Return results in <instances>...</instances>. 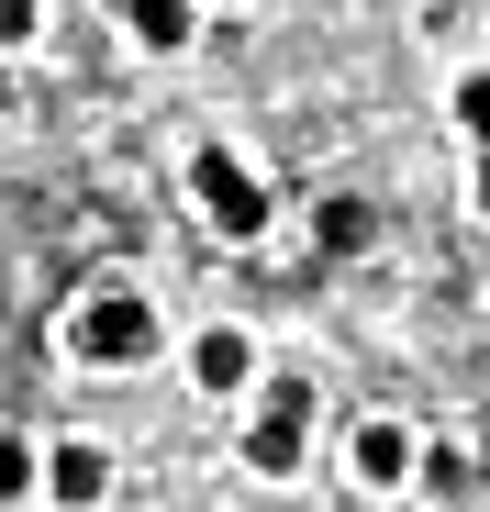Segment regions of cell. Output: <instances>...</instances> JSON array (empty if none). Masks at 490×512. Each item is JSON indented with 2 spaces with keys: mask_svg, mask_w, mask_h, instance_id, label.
I'll return each mask as SVG.
<instances>
[{
  "mask_svg": "<svg viewBox=\"0 0 490 512\" xmlns=\"http://www.w3.org/2000/svg\"><path fill=\"white\" fill-rule=\"evenodd\" d=\"M190 201H201V223H212V234H257V223H268V190H257V167H245V156H223V145L190 167Z\"/></svg>",
  "mask_w": 490,
  "mask_h": 512,
  "instance_id": "obj_1",
  "label": "cell"
},
{
  "mask_svg": "<svg viewBox=\"0 0 490 512\" xmlns=\"http://www.w3.org/2000/svg\"><path fill=\"white\" fill-rule=\"evenodd\" d=\"M301 446H312V390H301V379H279V390H268V412L245 423V457H257V479H290V468H301Z\"/></svg>",
  "mask_w": 490,
  "mask_h": 512,
  "instance_id": "obj_2",
  "label": "cell"
},
{
  "mask_svg": "<svg viewBox=\"0 0 490 512\" xmlns=\"http://www.w3.org/2000/svg\"><path fill=\"white\" fill-rule=\"evenodd\" d=\"M145 346H156V312L145 301H90V312H78V357H90V368H145Z\"/></svg>",
  "mask_w": 490,
  "mask_h": 512,
  "instance_id": "obj_3",
  "label": "cell"
},
{
  "mask_svg": "<svg viewBox=\"0 0 490 512\" xmlns=\"http://www.w3.org/2000/svg\"><path fill=\"white\" fill-rule=\"evenodd\" d=\"M190 379L223 401V390H245V379H257V346H245L234 323H212V334H201V357H190Z\"/></svg>",
  "mask_w": 490,
  "mask_h": 512,
  "instance_id": "obj_4",
  "label": "cell"
},
{
  "mask_svg": "<svg viewBox=\"0 0 490 512\" xmlns=\"http://www.w3.org/2000/svg\"><path fill=\"white\" fill-rule=\"evenodd\" d=\"M413 468H424V446L401 435V423H368V435H357V479H368V490H401Z\"/></svg>",
  "mask_w": 490,
  "mask_h": 512,
  "instance_id": "obj_5",
  "label": "cell"
},
{
  "mask_svg": "<svg viewBox=\"0 0 490 512\" xmlns=\"http://www.w3.org/2000/svg\"><path fill=\"white\" fill-rule=\"evenodd\" d=\"M45 490H56L67 512H90V501L112 490V457H101V446H56V457H45Z\"/></svg>",
  "mask_w": 490,
  "mask_h": 512,
  "instance_id": "obj_6",
  "label": "cell"
},
{
  "mask_svg": "<svg viewBox=\"0 0 490 512\" xmlns=\"http://www.w3.org/2000/svg\"><path fill=\"white\" fill-rule=\"evenodd\" d=\"M112 12H123V34H134V45H156V56L190 45V0H112Z\"/></svg>",
  "mask_w": 490,
  "mask_h": 512,
  "instance_id": "obj_7",
  "label": "cell"
},
{
  "mask_svg": "<svg viewBox=\"0 0 490 512\" xmlns=\"http://www.w3.org/2000/svg\"><path fill=\"white\" fill-rule=\"evenodd\" d=\"M312 234H323V256H357V245H368V212H357V201H323Z\"/></svg>",
  "mask_w": 490,
  "mask_h": 512,
  "instance_id": "obj_8",
  "label": "cell"
},
{
  "mask_svg": "<svg viewBox=\"0 0 490 512\" xmlns=\"http://www.w3.org/2000/svg\"><path fill=\"white\" fill-rule=\"evenodd\" d=\"M34 479H45V457H34V446H23V435H0V501H23V490H34Z\"/></svg>",
  "mask_w": 490,
  "mask_h": 512,
  "instance_id": "obj_9",
  "label": "cell"
},
{
  "mask_svg": "<svg viewBox=\"0 0 490 512\" xmlns=\"http://www.w3.org/2000/svg\"><path fill=\"white\" fill-rule=\"evenodd\" d=\"M34 23H45V0H0V45H34Z\"/></svg>",
  "mask_w": 490,
  "mask_h": 512,
  "instance_id": "obj_10",
  "label": "cell"
},
{
  "mask_svg": "<svg viewBox=\"0 0 490 512\" xmlns=\"http://www.w3.org/2000/svg\"><path fill=\"white\" fill-rule=\"evenodd\" d=\"M457 123H468V134L490 145V78H468V90H457Z\"/></svg>",
  "mask_w": 490,
  "mask_h": 512,
  "instance_id": "obj_11",
  "label": "cell"
},
{
  "mask_svg": "<svg viewBox=\"0 0 490 512\" xmlns=\"http://www.w3.org/2000/svg\"><path fill=\"white\" fill-rule=\"evenodd\" d=\"M468 468H479V490H490V435H479V457H468Z\"/></svg>",
  "mask_w": 490,
  "mask_h": 512,
  "instance_id": "obj_12",
  "label": "cell"
},
{
  "mask_svg": "<svg viewBox=\"0 0 490 512\" xmlns=\"http://www.w3.org/2000/svg\"><path fill=\"white\" fill-rule=\"evenodd\" d=\"M479 212H490V156H479Z\"/></svg>",
  "mask_w": 490,
  "mask_h": 512,
  "instance_id": "obj_13",
  "label": "cell"
}]
</instances>
